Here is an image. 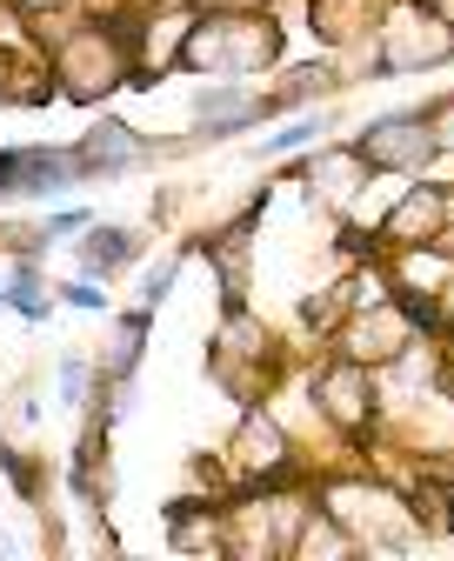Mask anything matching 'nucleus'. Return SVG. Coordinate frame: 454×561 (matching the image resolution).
Listing matches in <instances>:
<instances>
[{
    "mask_svg": "<svg viewBox=\"0 0 454 561\" xmlns=\"http://www.w3.org/2000/svg\"><path fill=\"white\" fill-rule=\"evenodd\" d=\"M428 127H415V121H382L367 134V161H382V168H415V161H428Z\"/></svg>",
    "mask_w": 454,
    "mask_h": 561,
    "instance_id": "f257e3e1",
    "label": "nucleus"
},
{
    "mask_svg": "<svg viewBox=\"0 0 454 561\" xmlns=\"http://www.w3.org/2000/svg\"><path fill=\"white\" fill-rule=\"evenodd\" d=\"M81 174L73 154H8L0 161V187H67Z\"/></svg>",
    "mask_w": 454,
    "mask_h": 561,
    "instance_id": "f03ea898",
    "label": "nucleus"
},
{
    "mask_svg": "<svg viewBox=\"0 0 454 561\" xmlns=\"http://www.w3.org/2000/svg\"><path fill=\"white\" fill-rule=\"evenodd\" d=\"M194 121H201L207 134H227V127L254 121V94H241V88H214V94L194 101Z\"/></svg>",
    "mask_w": 454,
    "mask_h": 561,
    "instance_id": "7ed1b4c3",
    "label": "nucleus"
},
{
    "mask_svg": "<svg viewBox=\"0 0 454 561\" xmlns=\"http://www.w3.org/2000/svg\"><path fill=\"white\" fill-rule=\"evenodd\" d=\"M127 161H140V140L127 127H101L88 140V154H81V168H127Z\"/></svg>",
    "mask_w": 454,
    "mask_h": 561,
    "instance_id": "20e7f679",
    "label": "nucleus"
},
{
    "mask_svg": "<svg viewBox=\"0 0 454 561\" xmlns=\"http://www.w3.org/2000/svg\"><path fill=\"white\" fill-rule=\"evenodd\" d=\"M127 254H134V234L127 228H88V241H81V261L88 267H114Z\"/></svg>",
    "mask_w": 454,
    "mask_h": 561,
    "instance_id": "39448f33",
    "label": "nucleus"
},
{
    "mask_svg": "<svg viewBox=\"0 0 454 561\" xmlns=\"http://www.w3.org/2000/svg\"><path fill=\"white\" fill-rule=\"evenodd\" d=\"M321 127H328L321 114H308V121H287V127H281V134L268 140V154H287V148H308V140H315Z\"/></svg>",
    "mask_w": 454,
    "mask_h": 561,
    "instance_id": "423d86ee",
    "label": "nucleus"
},
{
    "mask_svg": "<svg viewBox=\"0 0 454 561\" xmlns=\"http://www.w3.org/2000/svg\"><path fill=\"white\" fill-rule=\"evenodd\" d=\"M60 394H67V401H81V394H88V368H81V362H67V368H60Z\"/></svg>",
    "mask_w": 454,
    "mask_h": 561,
    "instance_id": "0eeeda50",
    "label": "nucleus"
},
{
    "mask_svg": "<svg viewBox=\"0 0 454 561\" xmlns=\"http://www.w3.org/2000/svg\"><path fill=\"white\" fill-rule=\"evenodd\" d=\"M60 295H67V301H73V308H101V295H94V288H88V280H73V288H60Z\"/></svg>",
    "mask_w": 454,
    "mask_h": 561,
    "instance_id": "6e6552de",
    "label": "nucleus"
},
{
    "mask_svg": "<svg viewBox=\"0 0 454 561\" xmlns=\"http://www.w3.org/2000/svg\"><path fill=\"white\" fill-rule=\"evenodd\" d=\"M0 308H8V288H0Z\"/></svg>",
    "mask_w": 454,
    "mask_h": 561,
    "instance_id": "1a4fd4ad",
    "label": "nucleus"
}]
</instances>
